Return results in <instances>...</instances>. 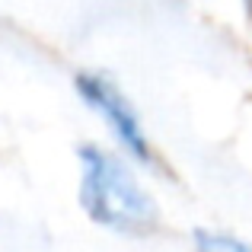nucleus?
<instances>
[{
    "label": "nucleus",
    "mask_w": 252,
    "mask_h": 252,
    "mask_svg": "<svg viewBox=\"0 0 252 252\" xmlns=\"http://www.w3.org/2000/svg\"><path fill=\"white\" fill-rule=\"evenodd\" d=\"M77 90H80L83 102L105 118V125H109L112 134H115V141L122 144L134 160L150 163L147 134H144L134 109L128 105V99H125L115 86L105 80V77H99V74H80V77H77Z\"/></svg>",
    "instance_id": "2"
},
{
    "label": "nucleus",
    "mask_w": 252,
    "mask_h": 252,
    "mask_svg": "<svg viewBox=\"0 0 252 252\" xmlns=\"http://www.w3.org/2000/svg\"><path fill=\"white\" fill-rule=\"evenodd\" d=\"M195 252H252V249L246 246V243L227 236V233L198 230V233H195Z\"/></svg>",
    "instance_id": "3"
},
{
    "label": "nucleus",
    "mask_w": 252,
    "mask_h": 252,
    "mask_svg": "<svg viewBox=\"0 0 252 252\" xmlns=\"http://www.w3.org/2000/svg\"><path fill=\"white\" fill-rule=\"evenodd\" d=\"M80 201L96 223L122 233H141L157 223V208L134 172L102 147L80 150Z\"/></svg>",
    "instance_id": "1"
}]
</instances>
